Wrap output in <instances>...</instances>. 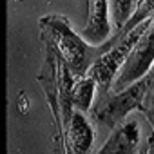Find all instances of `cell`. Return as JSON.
Returning a JSON list of instances; mask_svg holds the SVG:
<instances>
[{"instance_id": "obj_3", "label": "cell", "mask_w": 154, "mask_h": 154, "mask_svg": "<svg viewBox=\"0 0 154 154\" xmlns=\"http://www.w3.org/2000/svg\"><path fill=\"white\" fill-rule=\"evenodd\" d=\"M134 4V0H112V8H114V17L118 22H123V18L129 15L131 8Z\"/></svg>"}, {"instance_id": "obj_1", "label": "cell", "mask_w": 154, "mask_h": 154, "mask_svg": "<svg viewBox=\"0 0 154 154\" xmlns=\"http://www.w3.org/2000/svg\"><path fill=\"white\" fill-rule=\"evenodd\" d=\"M109 29L107 24V2L105 0H91V20L89 27L85 29V36L93 38H103Z\"/></svg>"}, {"instance_id": "obj_2", "label": "cell", "mask_w": 154, "mask_h": 154, "mask_svg": "<svg viewBox=\"0 0 154 154\" xmlns=\"http://www.w3.org/2000/svg\"><path fill=\"white\" fill-rule=\"evenodd\" d=\"M54 31L58 35V42L62 44V49L63 53L71 58L72 63H78L82 58H84V45L82 42L76 38L74 35H71V31L63 26V24H54Z\"/></svg>"}]
</instances>
